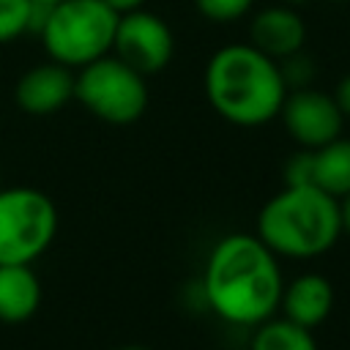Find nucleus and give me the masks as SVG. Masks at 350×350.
<instances>
[{"label":"nucleus","instance_id":"f257e3e1","mask_svg":"<svg viewBox=\"0 0 350 350\" xmlns=\"http://www.w3.org/2000/svg\"><path fill=\"white\" fill-rule=\"evenodd\" d=\"M202 287L211 309L232 325H260L282 298L276 254L252 232H230L208 254Z\"/></svg>","mask_w":350,"mask_h":350},{"label":"nucleus","instance_id":"f03ea898","mask_svg":"<svg viewBox=\"0 0 350 350\" xmlns=\"http://www.w3.org/2000/svg\"><path fill=\"white\" fill-rule=\"evenodd\" d=\"M205 96L219 118L232 126L254 129L279 118L287 96L279 60L268 57L257 46L224 44L205 66Z\"/></svg>","mask_w":350,"mask_h":350},{"label":"nucleus","instance_id":"7ed1b4c3","mask_svg":"<svg viewBox=\"0 0 350 350\" xmlns=\"http://www.w3.org/2000/svg\"><path fill=\"white\" fill-rule=\"evenodd\" d=\"M254 235L276 257H320L342 235L339 200L317 186H284L260 208Z\"/></svg>","mask_w":350,"mask_h":350},{"label":"nucleus","instance_id":"20e7f679","mask_svg":"<svg viewBox=\"0 0 350 350\" xmlns=\"http://www.w3.org/2000/svg\"><path fill=\"white\" fill-rule=\"evenodd\" d=\"M118 14L104 0H60L44 5L38 38L49 60L82 68L112 52Z\"/></svg>","mask_w":350,"mask_h":350},{"label":"nucleus","instance_id":"39448f33","mask_svg":"<svg viewBox=\"0 0 350 350\" xmlns=\"http://www.w3.org/2000/svg\"><path fill=\"white\" fill-rule=\"evenodd\" d=\"M74 98L93 118L112 126H129L148 109V85L139 71L109 52L77 68Z\"/></svg>","mask_w":350,"mask_h":350},{"label":"nucleus","instance_id":"423d86ee","mask_svg":"<svg viewBox=\"0 0 350 350\" xmlns=\"http://www.w3.org/2000/svg\"><path fill=\"white\" fill-rule=\"evenodd\" d=\"M57 235L55 202L33 189H0V265H30Z\"/></svg>","mask_w":350,"mask_h":350},{"label":"nucleus","instance_id":"0eeeda50","mask_svg":"<svg viewBox=\"0 0 350 350\" xmlns=\"http://www.w3.org/2000/svg\"><path fill=\"white\" fill-rule=\"evenodd\" d=\"M112 55L120 57L134 71H139L142 77H150L170 66L175 55V38L161 16L137 8L118 16Z\"/></svg>","mask_w":350,"mask_h":350},{"label":"nucleus","instance_id":"6e6552de","mask_svg":"<svg viewBox=\"0 0 350 350\" xmlns=\"http://www.w3.org/2000/svg\"><path fill=\"white\" fill-rule=\"evenodd\" d=\"M279 118L290 139L309 150L336 139L345 126V115L339 112L334 96L314 88H295L293 93L287 90Z\"/></svg>","mask_w":350,"mask_h":350},{"label":"nucleus","instance_id":"1a4fd4ad","mask_svg":"<svg viewBox=\"0 0 350 350\" xmlns=\"http://www.w3.org/2000/svg\"><path fill=\"white\" fill-rule=\"evenodd\" d=\"M74 68L63 63H38L27 68L14 88V101L27 115H52L60 112L74 98Z\"/></svg>","mask_w":350,"mask_h":350},{"label":"nucleus","instance_id":"9d476101","mask_svg":"<svg viewBox=\"0 0 350 350\" xmlns=\"http://www.w3.org/2000/svg\"><path fill=\"white\" fill-rule=\"evenodd\" d=\"M306 25L293 5H265L249 22V44L273 60H284L304 49Z\"/></svg>","mask_w":350,"mask_h":350},{"label":"nucleus","instance_id":"9b49d317","mask_svg":"<svg viewBox=\"0 0 350 350\" xmlns=\"http://www.w3.org/2000/svg\"><path fill=\"white\" fill-rule=\"evenodd\" d=\"M282 314L304 328H317L334 309V287L320 273H301L282 287Z\"/></svg>","mask_w":350,"mask_h":350},{"label":"nucleus","instance_id":"f8f14e48","mask_svg":"<svg viewBox=\"0 0 350 350\" xmlns=\"http://www.w3.org/2000/svg\"><path fill=\"white\" fill-rule=\"evenodd\" d=\"M41 306V282L30 265H0V323L30 320Z\"/></svg>","mask_w":350,"mask_h":350},{"label":"nucleus","instance_id":"ddd939ff","mask_svg":"<svg viewBox=\"0 0 350 350\" xmlns=\"http://www.w3.org/2000/svg\"><path fill=\"white\" fill-rule=\"evenodd\" d=\"M312 183L342 200L350 194V139L336 137L312 150Z\"/></svg>","mask_w":350,"mask_h":350},{"label":"nucleus","instance_id":"4468645a","mask_svg":"<svg viewBox=\"0 0 350 350\" xmlns=\"http://www.w3.org/2000/svg\"><path fill=\"white\" fill-rule=\"evenodd\" d=\"M254 328L257 331L252 336V350H317L312 331L290 323L287 317H268Z\"/></svg>","mask_w":350,"mask_h":350},{"label":"nucleus","instance_id":"2eb2a0df","mask_svg":"<svg viewBox=\"0 0 350 350\" xmlns=\"http://www.w3.org/2000/svg\"><path fill=\"white\" fill-rule=\"evenodd\" d=\"M44 5L36 0H0V44H11L25 33H36Z\"/></svg>","mask_w":350,"mask_h":350},{"label":"nucleus","instance_id":"dca6fc26","mask_svg":"<svg viewBox=\"0 0 350 350\" xmlns=\"http://www.w3.org/2000/svg\"><path fill=\"white\" fill-rule=\"evenodd\" d=\"M200 16L211 22H235L249 14L254 0H194Z\"/></svg>","mask_w":350,"mask_h":350},{"label":"nucleus","instance_id":"f3484780","mask_svg":"<svg viewBox=\"0 0 350 350\" xmlns=\"http://www.w3.org/2000/svg\"><path fill=\"white\" fill-rule=\"evenodd\" d=\"M284 186H314L312 183V150L301 148L284 161Z\"/></svg>","mask_w":350,"mask_h":350},{"label":"nucleus","instance_id":"a211bd4d","mask_svg":"<svg viewBox=\"0 0 350 350\" xmlns=\"http://www.w3.org/2000/svg\"><path fill=\"white\" fill-rule=\"evenodd\" d=\"M334 101H336V107H339V112L345 115V118H350V74H345L342 79H339V85L334 88Z\"/></svg>","mask_w":350,"mask_h":350},{"label":"nucleus","instance_id":"6ab92c4d","mask_svg":"<svg viewBox=\"0 0 350 350\" xmlns=\"http://www.w3.org/2000/svg\"><path fill=\"white\" fill-rule=\"evenodd\" d=\"M104 3H107V5L120 16V14H129V11H137V8H145V3H148V0H104Z\"/></svg>","mask_w":350,"mask_h":350},{"label":"nucleus","instance_id":"aec40b11","mask_svg":"<svg viewBox=\"0 0 350 350\" xmlns=\"http://www.w3.org/2000/svg\"><path fill=\"white\" fill-rule=\"evenodd\" d=\"M339 216H342V232L350 235V194L339 200Z\"/></svg>","mask_w":350,"mask_h":350},{"label":"nucleus","instance_id":"412c9836","mask_svg":"<svg viewBox=\"0 0 350 350\" xmlns=\"http://www.w3.org/2000/svg\"><path fill=\"white\" fill-rule=\"evenodd\" d=\"M115 350H148V347H139V345H126V347H115Z\"/></svg>","mask_w":350,"mask_h":350},{"label":"nucleus","instance_id":"4be33fe9","mask_svg":"<svg viewBox=\"0 0 350 350\" xmlns=\"http://www.w3.org/2000/svg\"><path fill=\"white\" fill-rule=\"evenodd\" d=\"M301 3H306V0H287V5H293V8H298Z\"/></svg>","mask_w":350,"mask_h":350},{"label":"nucleus","instance_id":"5701e85b","mask_svg":"<svg viewBox=\"0 0 350 350\" xmlns=\"http://www.w3.org/2000/svg\"><path fill=\"white\" fill-rule=\"evenodd\" d=\"M36 3H41V5H52V3H60V0H36Z\"/></svg>","mask_w":350,"mask_h":350},{"label":"nucleus","instance_id":"b1692460","mask_svg":"<svg viewBox=\"0 0 350 350\" xmlns=\"http://www.w3.org/2000/svg\"><path fill=\"white\" fill-rule=\"evenodd\" d=\"M328 3H347V0H328Z\"/></svg>","mask_w":350,"mask_h":350}]
</instances>
